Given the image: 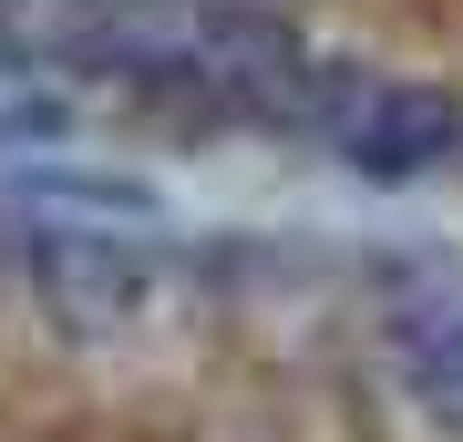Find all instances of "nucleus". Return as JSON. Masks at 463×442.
Returning a JSON list of instances; mask_svg holds the SVG:
<instances>
[{"label":"nucleus","mask_w":463,"mask_h":442,"mask_svg":"<svg viewBox=\"0 0 463 442\" xmlns=\"http://www.w3.org/2000/svg\"><path fill=\"white\" fill-rule=\"evenodd\" d=\"M381 340L392 381L432 432L463 442V258H392L381 268Z\"/></svg>","instance_id":"f257e3e1"},{"label":"nucleus","mask_w":463,"mask_h":442,"mask_svg":"<svg viewBox=\"0 0 463 442\" xmlns=\"http://www.w3.org/2000/svg\"><path fill=\"white\" fill-rule=\"evenodd\" d=\"M11 258H21V278L42 288V309L72 340H114L155 298V258L124 247L114 227H32V237H11Z\"/></svg>","instance_id":"f03ea898"},{"label":"nucleus","mask_w":463,"mask_h":442,"mask_svg":"<svg viewBox=\"0 0 463 442\" xmlns=\"http://www.w3.org/2000/svg\"><path fill=\"white\" fill-rule=\"evenodd\" d=\"M463 145V114H453V93H422V82H381L371 93V114L350 124V165H361L371 185H412V175H432Z\"/></svg>","instance_id":"7ed1b4c3"},{"label":"nucleus","mask_w":463,"mask_h":442,"mask_svg":"<svg viewBox=\"0 0 463 442\" xmlns=\"http://www.w3.org/2000/svg\"><path fill=\"white\" fill-rule=\"evenodd\" d=\"M21 206H93V216H155V196L134 175H62V165H21L11 175Z\"/></svg>","instance_id":"20e7f679"},{"label":"nucleus","mask_w":463,"mask_h":442,"mask_svg":"<svg viewBox=\"0 0 463 442\" xmlns=\"http://www.w3.org/2000/svg\"><path fill=\"white\" fill-rule=\"evenodd\" d=\"M62 124H72L62 103H52V93H32V114H0V145H52Z\"/></svg>","instance_id":"39448f33"}]
</instances>
